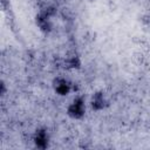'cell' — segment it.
Wrapping results in <instances>:
<instances>
[{
  "label": "cell",
  "mask_w": 150,
  "mask_h": 150,
  "mask_svg": "<svg viewBox=\"0 0 150 150\" xmlns=\"http://www.w3.org/2000/svg\"><path fill=\"white\" fill-rule=\"evenodd\" d=\"M86 112H87V101H86V97L83 95H75L70 101L69 103L67 104V108H66V114L69 118L71 120H82L84 116H86Z\"/></svg>",
  "instance_id": "6da1fadb"
},
{
  "label": "cell",
  "mask_w": 150,
  "mask_h": 150,
  "mask_svg": "<svg viewBox=\"0 0 150 150\" xmlns=\"http://www.w3.org/2000/svg\"><path fill=\"white\" fill-rule=\"evenodd\" d=\"M52 88L54 90V93L59 96H68L71 93L76 91L75 88V83L67 76L64 75H57L53 79L52 81Z\"/></svg>",
  "instance_id": "7a4b0ae2"
},
{
  "label": "cell",
  "mask_w": 150,
  "mask_h": 150,
  "mask_svg": "<svg viewBox=\"0 0 150 150\" xmlns=\"http://www.w3.org/2000/svg\"><path fill=\"white\" fill-rule=\"evenodd\" d=\"M88 104L93 111L98 112V111L107 109L110 104V101H109V97L104 90H96L91 94Z\"/></svg>",
  "instance_id": "3957f363"
},
{
  "label": "cell",
  "mask_w": 150,
  "mask_h": 150,
  "mask_svg": "<svg viewBox=\"0 0 150 150\" xmlns=\"http://www.w3.org/2000/svg\"><path fill=\"white\" fill-rule=\"evenodd\" d=\"M32 141L35 148L40 150H46L49 146V142H50V135H49L48 129L45 127L38 128L33 134Z\"/></svg>",
  "instance_id": "277c9868"
},
{
  "label": "cell",
  "mask_w": 150,
  "mask_h": 150,
  "mask_svg": "<svg viewBox=\"0 0 150 150\" xmlns=\"http://www.w3.org/2000/svg\"><path fill=\"white\" fill-rule=\"evenodd\" d=\"M34 22L35 26L39 28L40 32H42L43 34H49L53 32L54 29V22H53V18L48 16L47 14L42 13L39 11V13L35 15L34 18Z\"/></svg>",
  "instance_id": "5b68a950"
},
{
  "label": "cell",
  "mask_w": 150,
  "mask_h": 150,
  "mask_svg": "<svg viewBox=\"0 0 150 150\" xmlns=\"http://www.w3.org/2000/svg\"><path fill=\"white\" fill-rule=\"evenodd\" d=\"M62 66L67 70H77L82 66V60L76 50H69L66 53L62 60Z\"/></svg>",
  "instance_id": "8992f818"
},
{
  "label": "cell",
  "mask_w": 150,
  "mask_h": 150,
  "mask_svg": "<svg viewBox=\"0 0 150 150\" xmlns=\"http://www.w3.org/2000/svg\"><path fill=\"white\" fill-rule=\"evenodd\" d=\"M40 12L47 14L48 16H50V18H53V19H54V18L56 16V14H57V9H56V7L53 6V5H46V6L41 7V8H40Z\"/></svg>",
  "instance_id": "52a82bcc"
},
{
  "label": "cell",
  "mask_w": 150,
  "mask_h": 150,
  "mask_svg": "<svg viewBox=\"0 0 150 150\" xmlns=\"http://www.w3.org/2000/svg\"><path fill=\"white\" fill-rule=\"evenodd\" d=\"M0 87H1V95L2 96H5V94H6V83L4 82V81H1V84H0Z\"/></svg>",
  "instance_id": "ba28073f"
},
{
  "label": "cell",
  "mask_w": 150,
  "mask_h": 150,
  "mask_svg": "<svg viewBox=\"0 0 150 150\" xmlns=\"http://www.w3.org/2000/svg\"><path fill=\"white\" fill-rule=\"evenodd\" d=\"M144 22H145V25L150 28V15H148V16L144 18Z\"/></svg>",
  "instance_id": "9c48e42d"
},
{
  "label": "cell",
  "mask_w": 150,
  "mask_h": 150,
  "mask_svg": "<svg viewBox=\"0 0 150 150\" xmlns=\"http://www.w3.org/2000/svg\"><path fill=\"white\" fill-rule=\"evenodd\" d=\"M88 1H89V2H95L96 0H88Z\"/></svg>",
  "instance_id": "30bf717a"
}]
</instances>
